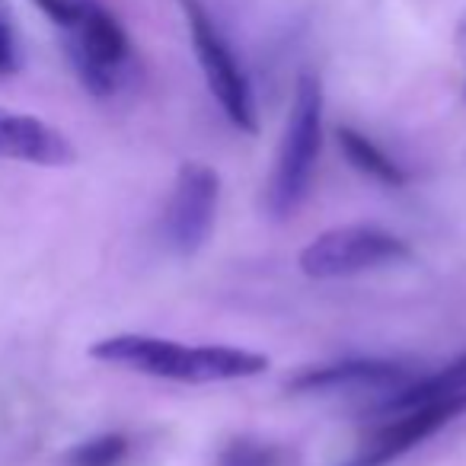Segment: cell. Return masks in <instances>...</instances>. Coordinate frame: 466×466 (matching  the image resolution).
<instances>
[{
	"mask_svg": "<svg viewBox=\"0 0 466 466\" xmlns=\"http://www.w3.org/2000/svg\"><path fill=\"white\" fill-rule=\"evenodd\" d=\"M288 451L259 438H237L220 451L218 466H285Z\"/></svg>",
	"mask_w": 466,
	"mask_h": 466,
	"instance_id": "cell-12",
	"label": "cell"
},
{
	"mask_svg": "<svg viewBox=\"0 0 466 466\" xmlns=\"http://www.w3.org/2000/svg\"><path fill=\"white\" fill-rule=\"evenodd\" d=\"M176 4H179L182 16L188 23V35H192L208 90H211V96L224 109L227 122L233 128L247 131V135H256L259 131V112H256L253 84H249L247 71H243V65L233 55L230 42L224 39L220 26L211 20V14L205 10L201 0H176Z\"/></svg>",
	"mask_w": 466,
	"mask_h": 466,
	"instance_id": "cell-4",
	"label": "cell"
},
{
	"mask_svg": "<svg viewBox=\"0 0 466 466\" xmlns=\"http://www.w3.org/2000/svg\"><path fill=\"white\" fill-rule=\"evenodd\" d=\"M0 16H7V14H4V7H0Z\"/></svg>",
	"mask_w": 466,
	"mask_h": 466,
	"instance_id": "cell-16",
	"label": "cell"
},
{
	"mask_svg": "<svg viewBox=\"0 0 466 466\" xmlns=\"http://www.w3.org/2000/svg\"><path fill=\"white\" fill-rule=\"evenodd\" d=\"M409 259H412V249L402 237L374 224H349L332 227V230L313 237L300 249L298 266L307 279L329 281L377 272V268L400 266V262Z\"/></svg>",
	"mask_w": 466,
	"mask_h": 466,
	"instance_id": "cell-5",
	"label": "cell"
},
{
	"mask_svg": "<svg viewBox=\"0 0 466 466\" xmlns=\"http://www.w3.org/2000/svg\"><path fill=\"white\" fill-rule=\"evenodd\" d=\"M33 4L42 10V14L48 16V20H55V23H58V26H65V23L71 20L74 0H33Z\"/></svg>",
	"mask_w": 466,
	"mask_h": 466,
	"instance_id": "cell-15",
	"label": "cell"
},
{
	"mask_svg": "<svg viewBox=\"0 0 466 466\" xmlns=\"http://www.w3.org/2000/svg\"><path fill=\"white\" fill-rule=\"evenodd\" d=\"M466 393V351L460 358H453L447 368H441L431 377H419V380L406 383L396 393H387L383 400V412H393V409L412 406V402H428L441 400V396H460Z\"/></svg>",
	"mask_w": 466,
	"mask_h": 466,
	"instance_id": "cell-11",
	"label": "cell"
},
{
	"mask_svg": "<svg viewBox=\"0 0 466 466\" xmlns=\"http://www.w3.org/2000/svg\"><path fill=\"white\" fill-rule=\"evenodd\" d=\"M412 370L387 358H345V361L307 368L288 380L294 393H396L412 383Z\"/></svg>",
	"mask_w": 466,
	"mask_h": 466,
	"instance_id": "cell-8",
	"label": "cell"
},
{
	"mask_svg": "<svg viewBox=\"0 0 466 466\" xmlns=\"http://www.w3.org/2000/svg\"><path fill=\"white\" fill-rule=\"evenodd\" d=\"M466 409V393L460 396H441V400L428 402H412V406L393 409V419L361 447L355 460L349 466H387L393 460H400L402 453H409L415 444L428 441L434 431L453 421Z\"/></svg>",
	"mask_w": 466,
	"mask_h": 466,
	"instance_id": "cell-7",
	"label": "cell"
},
{
	"mask_svg": "<svg viewBox=\"0 0 466 466\" xmlns=\"http://www.w3.org/2000/svg\"><path fill=\"white\" fill-rule=\"evenodd\" d=\"M65 52L93 96H116L131 77V42L122 23L99 0H74L65 23Z\"/></svg>",
	"mask_w": 466,
	"mask_h": 466,
	"instance_id": "cell-3",
	"label": "cell"
},
{
	"mask_svg": "<svg viewBox=\"0 0 466 466\" xmlns=\"http://www.w3.org/2000/svg\"><path fill=\"white\" fill-rule=\"evenodd\" d=\"M125 457H128V438L125 434H99V438L71 447L65 466H118Z\"/></svg>",
	"mask_w": 466,
	"mask_h": 466,
	"instance_id": "cell-13",
	"label": "cell"
},
{
	"mask_svg": "<svg viewBox=\"0 0 466 466\" xmlns=\"http://www.w3.org/2000/svg\"><path fill=\"white\" fill-rule=\"evenodd\" d=\"M220 201V176L208 163L188 160L179 167L163 214V237L176 256H192L211 237Z\"/></svg>",
	"mask_w": 466,
	"mask_h": 466,
	"instance_id": "cell-6",
	"label": "cell"
},
{
	"mask_svg": "<svg viewBox=\"0 0 466 466\" xmlns=\"http://www.w3.org/2000/svg\"><path fill=\"white\" fill-rule=\"evenodd\" d=\"M90 358L176 383L249 380V377L266 374L272 364L259 351L227 349V345H179L173 339L144 336V332H122V336L99 339L90 349Z\"/></svg>",
	"mask_w": 466,
	"mask_h": 466,
	"instance_id": "cell-1",
	"label": "cell"
},
{
	"mask_svg": "<svg viewBox=\"0 0 466 466\" xmlns=\"http://www.w3.org/2000/svg\"><path fill=\"white\" fill-rule=\"evenodd\" d=\"M0 157L35 167H71L77 160V150L42 118L0 109Z\"/></svg>",
	"mask_w": 466,
	"mask_h": 466,
	"instance_id": "cell-9",
	"label": "cell"
},
{
	"mask_svg": "<svg viewBox=\"0 0 466 466\" xmlns=\"http://www.w3.org/2000/svg\"><path fill=\"white\" fill-rule=\"evenodd\" d=\"M339 147H342L345 160H349L358 173L368 176V179L380 182V186H393V188L406 186V173H402L400 163L383 147H377L368 135H361L358 128H349V125L339 128Z\"/></svg>",
	"mask_w": 466,
	"mask_h": 466,
	"instance_id": "cell-10",
	"label": "cell"
},
{
	"mask_svg": "<svg viewBox=\"0 0 466 466\" xmlns=\"http://www.w3.org/2000/svg\"><path fill=\"white\" fill-rule=\"evenodd\" d=\"M319 147H323V84L317 74H300L275 173L268 182L272 218L285 220L304 205L313 186V173H317Z\"/></svg>",
	"mask_w": 466,
	"mask_h": 466,
	"instance_id": "cell-2",
	"label": "cell"
},
{
	"mask_svg": "<svg viewBox=\"0 0 466 466\" xmlns=\"http://www.w3.org/2000/svg\"><path fill=\"white\" fill-rule=\"evenodd\" d=\"M20 67V48L7 16H0V77H7Z\"/></svg>",
	"mask_w": 466,
	"mask_h": 466,
	"instance_id": "cell-14",
	"label": "cell"
}]
</instances>
